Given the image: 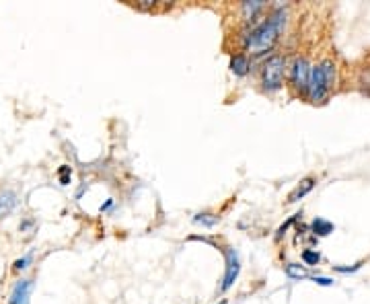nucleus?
<instances>
[{"instance_id": "22", "label": "nucleus", "mask_w": 370, "mask_h": 304, "mask_svg": "<svg viewBox=\"0 0 370 304\" xmlns=\"http://www.w3.org/2000/svg\"><path fill=\"white\" fill-rule=\"evenodd\" d=\"M221 304H226V303H224V301H222V303Z\"/></svg>"}, {"instance_id": "13", "label": "nucleus", "mask_w": 370, "mask_h": 304, "mask_svg": "<svg viewBox=\"0 0 370 304\" xmlns=\"http://www.w3.org/2000/svg\"><path fill=\"white\" fill-rule=\"evenodd\" d=\"M284 271H286V275L293 278V280H306V278H309L306 267L298 266V264H288V266L284 267Z\"/></svg>"}, {"instance_id": "17", "label": "nucleus", "mask_w": 370, "mask_h": 304, "mask_svg": "<svg viewBox=\"0 0 370 304\" xmlns=\"http://www.w3.org/2000/svg\"><path fill=\"white\" fill-rule=\"evenodd\" d=\"M34 261V257L31 255H25V257H21V259H17L15 264H13V271H23V269H27L29 267V264Z\"/></svg>"}, {"instance_id": "8", "label": "nucleus", "mask_w": 370, "mask_h": 304, "mask_svg": "<svg viewBox=\"0 0 370 304\" xmlns=\"http://www.w3.org/2000/svg\"><path fill=\"white\" fill-rule=\"evenodd\" d=\"M315 183H317V179H315V177H306V179H302V181H300V183L295 188V191L288 195V204H295V202H298V199H302L306 193H311L313 188H315Z\"/></svg>"}, {"instance_id": "10", "label": "nucleus", "mask_w": 370, "mask_h": 304, "mask_svg": "<svg viewBox=\"0 0 370 304\" xmlns=\"http://www.w3.org/2000/svg\"><path fill=\"white\" fill-rule=\"evenodd\" d=\"M263 8H265V2H261V0L243 2V6H241V10H243V15H245V19H247V21H253L259 13H263Z\"/></svg>"}, {"instance_id": "4", "label": "nucleus", "mask_w": 370, "mask_h": 304, "mask_svg": "<svg viewBox=\"0 0 370 304\" xmlns=\"http://www.w3.org/2000/svg\"><path fill=\"white\" fill-rule=\"evenodd\" d=\"M330 84H327V80H325V76L321 73V68H319V64L317 66H313V70H311V78H309V89H306V99L311 101V103H325L327 101V95H330Z\"/></svg>"}, {"instance_id": "16", "label": "nucleus", "mask_w": 370, "mask_h": 304, "mask_svg": "<svg viewBox=\"0 0 370 304\" xmlns=\"http://www.w3.org/2000/svg\"><path fill=\"white\" fill-rule=\"evenodd\" d=\"M58 175H60V183H62V185H68V183H71V175H73V169H71L68 165H62V167L58 169Z\"/></svg>"}, {"instance_id": "14", "label": "nucleus", "mask_w": 370, "mask_h": 304, "mask_svg": "<svg viewBox=\"0 0 370 304\" xmlns=\"http://www.w3.org/2000/svg\"><path fill=\"white\" fill-rule=\"evenodd\" d=\"M319 68H321V73H323L325 80H327V84H330V89H332L333 82H335V64H333V60L325 58V60L319 64Z\"/></svg>"}, {"instance_id": "9", "label": "nucleus", "mask_w": 370, "mask_h": 304, "mask_svg": "<svg viewBox=\"0 0 370 304\" xmlns=\"http://www.w3.org/2000/svg\"><path fill=\"white\" fill-rule=\"evenodd\" d=\"M17 206V193L15 191H4L0 193V220L6 218Z\"/></svg>"}, {"instance_id": "15", "label": "nucleus", "mask_w": 370, "mask_h": 304, "mask_svg": "<svg viewBox=\"0 0 370 304\" xmlns=\"http://www.w3.org/2000/svg\"><path fill=\"white\" fill-rule=\"evenodd\" d=\"M300 257H302L304 266H319V261H321V253L315 251V249H304L300 253Z\"/></svg>"}, {"instance_id": "21", "label": "nucleus", "mask_w": 370, "mask_h": 304, "mask_svg": "<svg viewBox=\"0 0 370 304\" xmlns=\"http://www.w3.org/2000/svg\"><path fill=\"white\" fill-rule=\"evenodd\" d=\"M111 206H113V199H108V202H105V204L101 206V212H108Z\"/></svg>"}, {"instance_id": "3", "label": "nucleus", "mask_w": 370, "mask_h": 304, "mask_svg": "<svg viewBox=\"0 0 370 304\" xmlns=\"http://www.w3.org/2000/svg\"><path fill=\"white\" fill-rule=\"evenodd\" d=\"M221 251L222 255H224V261H226V269H224L221 290L222 292H226V290H230V288L235 286V282H237V278H239V273H241V259H239L237 249L230 247V245H224Z\"/></svg>"}, {"instance_id": "7", "label": "nucleus", "mask_w": 370, "mask_h": 304, "mask_svg": "<svg viewBox=\"0 0 370 304\" xmlns=\"http://www.w3.org/2000/svg\"><path fill=\"white\" fill-rule=\"evenodd\" d=\"M251 70V60L247 54H232L230 56V73L235 76H247Z\"/></svg>"}, {"instance_id": "1", "label": "nucleus", "mask_w": 370, "mask_h": 304, "mask_svg": "<svg viewBox=\"0 0 370 304\" xmlns=\"http://www.w3.org/2000/svg\"><path fill=\"white\" fill-rule=\"evenodd\" d=\"M286 17H288L286 8L278 6L261 23H258L256 27H251V31L243 39L245 52L251 54V56H263V54L272 52L274 45H276V41L284 33Z\"/></svg>"}, {"instance_id": "19", "label": "nucleus", "mask_w": 370, "mask_h": 304, "mask_svg": "<svg viewBox=\"0 0 370 304\" xmlns=\"http://www.w3.org/2000/svg\"><path fill=\"white\" fill-rule=\"evenodd\" d=\"M362 266H364V261H358V264H354V266L350 267L333 266V271H337V273H354V271H358Z\"/></svg>"}, {"instance_id": "11", "label": "nucleus", "mask_w": 370, "mask_h": 304, "mask_svg": "<svg viewBox=\"0 0 370 304\" xmlns=\"http://www.w3.org/2000/svg\"><path fill=\"white\" fill-rule=\"evenodd\" d=\"M311 230H313L315 236H327L333 232V225L325 218H315L313 225H311Z\"/></svg>"}, {"instance_id": "20", "label": "nucleus", "mask_w": 370, "mask_h": 304, "mask_svg": "<svg viewBox=\"0 0 370 304\" xmlns=\"http://www.w3.org/2000/svg\"><path fill=\"white\" fill-rule=\"evenodd\" d=\"M313 282H315L317 286H333V284H335L332 278H325V275H315Z\"/></svg>"}, {"instance_id": "6", "label": "nucleus", "mask_w": 370, "mask_h": 304, "mask_svg": "<svg viewBox=\"0 0 370 304\" xmlns=\"http://www.w3.org/2000/svg\"><path fill=\"white\" fill-rule=\"evenodd\" d=\"M34 290V282L31 280H19L8 296V304H29V296Z\"/></svg>"}, {"instance_id": "18", "label": "nucleus", "mask_w": 370, "mask_h": 304, "mask_svg": "<svg viewBox=\"0 0 370 304\" xmlns=\"http://www.w3.org/2000/svg\"><path fill=\"white\" fill-rule=\"evenodd\" d=\"M298 216H302V214H295V216H290V218H288V220H286V222H284L282 227L278 228V234H276V241H280V238H282V236L286 234V230H288V228H290V227H293V225H295L296 218H298Z\"/></svg>"}, {"instance_id": "2", "label": "nucleus", "mask_w": 370, "mask_h": 304, "mask_svg": "<svg viewBox=\"0 0 370 304\" xmlns=\"http://www.w3.org/2000/svg\"><path fill=\"white\" fill-rule=\"evenodd\" d=\"M286 60L282 56H269L261 66V86L265 93H278L284 86Z\"/></svg>"}, {"instance_id": "5", "label": "nucleus", "mask_w": 370, "mask_h": 304, "mask_svg": "<svg viewBox=\"0 0 370 304\" xmlns=\"http://www.w3.org/2000/svg\"><path fill=\"white\" fill-rule=\"evenodd\" d=\"M311 70H313V66L306 58H296L293 68H290V84L304 97H306V89H309Z\"/></svg>"}, {"instance_id": "12", "label": "nucleus", "mask_w": 370, "mask_h": 304, "mask_svg": "<svg viewBox=\"0 0 370 304\" xmlns=\"http://www.w3.org/2000/svg\"><path fill=\"white\" fill-rule=\"evenodd\" d=\"M193 222L195 225H200V227H206V228H214L219 222H221V218L216 216V214H210V212H204V214H198L195 218H193Z\"/></svg>"}]
</instances>
